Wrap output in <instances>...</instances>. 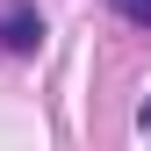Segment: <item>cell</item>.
I'll return each instance as SVG.
<instances>
[{
	"mask_svg": "<svg viewBox=\"0 0 151 151\" xmlns=\"http://www.w3.org/2000/svg\"><path fill=\"white\" fill-rule=\"evenodd\" d=\"M137 129H144V137H151V93H144V108H137Z\"/></svg>",
	"mask_w": 151,
	"mask_h": 151,
	"instance_id": "obj_3",
	"label": "cell"
},
{
	"mask_svg": "<svg viewBox=\"0 0 151 151\" xmlns=\"http://www.w3.org/2000/svg\"><path fill=\"white\" fill-rule=\"evenodd\" d=\"M108 7H115L129 29H151V0H108Z\"/></svg>",
	"mask_w": 151,
	"mask_h": 151,
	"instance_id": "obj_2",
	"label": "cell"
},
{
	"mask_svg": "<svg viewBox=\"0 0 151 151\" xmlns=\"http://www.w3.org/2000/svg\"><path fill=\"white\" fill-rule=\"evenodd\" d=\"M36 43H43V14H36L29 0L0 7V50H7V58H36Z\"/></svg>",
	"mask_w": 151,
	"mask_h": 151,
	"instance_id": "obj_1",
	"label": "cell"
}]
</instances>
